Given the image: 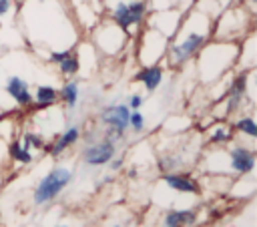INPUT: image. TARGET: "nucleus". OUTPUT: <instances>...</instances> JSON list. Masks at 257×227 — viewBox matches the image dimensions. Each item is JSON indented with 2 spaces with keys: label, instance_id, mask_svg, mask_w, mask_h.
I'll use <instances>...</instances> for the list:
<instances>
[{
  "label": "nucleus",
  "instance_id": "1",
  "mask_svg": "<svg viewBox=\"0 0 257 227\" xmlns=\"http://www.w3.org/2000/svg\"><path fill=\"white\" fill-rule=\"evenodd\" d=\"M68 179H70V173L66 169H56V171L48 173V177L42 179V183L38 185V189L34 193L36 203H44V201H50L52 197H56L58 191L68 183Z\"/></svg>",
  "mask_w": 257,
  "mask_h": 227
},
{
  "label": "nucleus",
  "instance_id": "2",
  "mask_svg": "<svg viewBox=\"0 0 257 227\" xmlns=\"http://www.w3.org/2000/svg\"><path fill=\"white\" fill-rule=\"evenodd\" d=\"M145 14V2L143 0H135V2H116L114 10H112V18L122 26L128 28L133 24H137Z\"/></svg>",
  "mask_w": 257,
  "mask_h": 227
},
{
  "label": "nucleus",
  "instance_id": "3",
  "mask_svg": "<svg viewBox=\"0 0 257 227\" xmlns=\"http://www.w3.org/2000/svg\"><path fill=\"white\" fill-rule=\"evenodd\" d=\"M128 115H131V110H128V106H124V104L108 106V108L102 112V121H104L108 127H112L116 133H122V131L128 127Z\"/></svg>",
  "mask_w": 257,
  "mask_h": 227
},
{
  "label": "nucleus",
  "instance_id": "4",
  "mask_svg": "<svg viewBox=\"0 0 257 227\" xmlns=\"http://www.w3.org/2000/svg\"><path fill=\"white\" fill-rule=\"evenodd\" d=\"M114 155V145L112 141H104L98 145H92L84 151V161L90 165H102L106 161H110V157Z\"/></svg>",
  "mask_w": 257,
  "mask_h": 227
},
{
  "label": "nucleus",
  "instance_id": "5",
  "mask_svg": "<svg viewBox=\"0 0 257 227\" xmlns=\"http://www.w3.org/2000/svg\"><path fill=\"white\" fill-rule=\"evenodd\" d=\"M6 92L18 102V104H28L32 100V94L28 92V86L22 78L18 76H10L8 82H6Z\"/></svg>",
  "mask_w": 257,
  "mask_h": 227
},
{
  "label": "nucleus",
  "instance_id": "6",
  "mask_svg": "<svg viewBox=\"0 0 257 227\" xmlns=\"http://www.w3.org/2000/svg\"><path fill=\"white\" fill-rule=\"evenodd\" d=\"M201 42H203V36H201V34H197V32H191V34L185 38V42L175 44V46H173V54H175L177 62H181V60L189 58V56L199 48V44H201Z\"/></svg>",
  "mask_w": 257,
  "mask_h": 227
},
{
  "label": "nucleus",
  "instance_id": "7",
  "mask_svg": "<svg viewBox=\"0 0 257 227\" xmlns=\"http://www.w3.org/2000/svg\"><path fill=\"white\" fill-rule=\"evenodd\" d=\"M231 163H233V169H235V171L247 173V171L253 169L255 159H253V155H251L249 151H245V149H235L233 155H231Z\"/></svg>",
  "mask_w": 257,
  "mask_h": 227
},
{
  "label": "nucleus",
  "instance_id": "8",
  "mask_svg": "<svg viewBox=\"0 0 257 227\" xmlns=\"http://www.w3.org/2000/svg\"><path fill=\"white\" fill-rule=\"evenodd\" d=\"M161 78H163V70L159 66H149V68H143L137 76V80L145 82V86L149 90H155L159 84H161Z\"/></svg>",
  "mask_w": 257,
  "mask_h": 227
},
{
  "label": "nucleus",
  "instance_id": "9",
  "mask_svg": "<svg viewBox=\"0 0 257 227\" xmlns=\"http://www.w3.org/2000/svg\"><path fill=\"white\" fill-rule=\"evenodd\" d=\"M165 181H167L173 189H179V191H185V193H197V191H199L195 183H191V181H187V179H183V177L167 175V177H165Z\"/></svg>",
  "mask_w": 257,
  "mask_h": 227
},
{
  "label": "nucleus",
  "instance_id": "10",
  "mask_svg": "<svg viewBox=\"0 0 257 227\" xmlns=\"http://www.w3.org/2000/svg\"><path fill=\"white\" fill-rule=\"evenodd\" d=\"M195 215L191 211H177V213H171L167 217V223L165 227H179V225H185V223H193Z\"/></svg>",
  "mask_w": 257,
  "mask_h": 227
},
{
  "label": "nucleus",
  "instance_id": "11",
  "mask_svg": "<svg viewBox=\"0 0 257 227\" xmlns=\"http://www.w3.org/2000/svg\"><path fill=\"white\" fill-rule=\"evenodd\" d=\"M76 139H78V131H76L74 127H72V129H68V131H66V133H64V135L58 139V143L54 145L52 153H54V155H58V153H60L64 147H68V145H70V143H74Z\"/></svg>",
  "mask_w": 257,
  "mask_h": 227
},
{
  "label": "nucleus",
  "instance_id": "12",
  "mask_svg": "<svg viewBox=\"0 0 257 227\" xmlns=\"http://www.w3.org/2000/svg\"><path fill=\"white\" fill-rule=\"evenodd\" d=\"M36 100H38L42 106H46V104H50V102L56 100V90H54L52 86H40V88L36 90Z\"/></svg>",
  "mask_w": 257,
  "mask_h": 227
},
{
  "label": "nucleus",
  "instance_id": "13",
  "mask_svg": "<svg viewBox=\"0 0 257 227\" xmlns=\"http://www.w3.org/2000/svg\"><path fill=\"white\" fill-rule=\"evenodd\" d=\"M76 96H78V84H76V82L64 84V88H62V98H64V102H66L68 106H74Z\"/></svg>",
  "mask_w": 257,
  "mask_h": 227
},
{
  "label": "nucleus",
  "instance_id": "14",
  "mask_svg": "<svg viewBox=\"0 0 257 227\" xmlns=\"http://www.w3.org/2000/svg\"><path fill=\"white\" fill-rule=\"evenodd\" d=\"M58 64H60V68H62L64 74H74L78 70V58L72 56V54H68L66 58H62Z\"/></svg>",
  "mask_w": 257,
  "mask_h": 227
},
{
  "label": "nucleus",
  "instance_id": "15",
  "mask_svg": "<svg viewBox=\"0 0 257 227\" xmlns=\"http://www.w3.org/2000/svg\"><path fill=\"white\" fill-rule=\"evenodd\" d=\"M10 155H12L14 159L22 161V163H28V161H30V153H28V149H22L18 143H14V145L10 147Z\"/></svg>",
  "mask_w": 257,
  "mask_h": 227
},
{
  "label": "nucleus",
  "instance_id": "16",
  "mask_svg": "<svg viewBox=\"0 0 257 227\" xmlns=\"http://www.w3.org/2000/svg\"><path fill=\"white\" fill-rule=\"evenodd\" d=\"M237 129L243 131V133H247V135H251V137L257 135V127H255L253 119H241V121L237 123Z\"/></svg>",
  "mask_w": 257,
  "mask_h": 227
},
{
  "label": "nucleus",
  "instance_id": "17",
  "mask_svg": "<svg viewBox=\"0 0 257 227\" xmlns=\"http://www.w3.org/2000/svg\"><path fill=\"white\" fill-rule=\"evenodd\" d=\"M128 123L133 125V129H135V131H141V129H143V123H145V119H143V115H141V112L133 110V112L128 115Z\"/></svg>",
  "mask_w": 257,
  "mask_h": 227
},
{
  "label": "nucleus",
  "instance_id": "18",
  "mask_svg": "<svg viewBox=\"0 0 257 227\" xmlns=\"http://www.w3.org/2000/svg\"><path fill=\"white\" fill-rule=\"evenodd\" d=\"M30 145H34V147H42V143H40V139H38L36 135H30V133H28V135L24 137V149H28Z\"/></svg>",
  "mask_w": 257,
  "mask_h": 227
},
{
  "label": "nucleus",
  "instance_id": "19",
  "mask_svg": "<svg viewBox=\"0 0 257 227\" xmlns=\"http://www.w3.org/2000/svg\"><path fill=\"white\" fill-rule=\"evenodd\" d=\"M68 54H70V50H60V52H52V54H50V58H52L54 62H60V60H62V58H66Z\"/></svg>",
  "mask_w": 257,
  "mask_h": 227
},
{
  "label": "nucleus",
  "instance_id": "20",
  "mask_svg": "<svg viewBox=\"0 0 257 227\" xmlns=\"http://www.w3.org/2000/svg\"><path fill=\"white\" fill-rule=\"evenodd\" d=\"M141 104H143V98L139 94H133L131 100H128V108H139Z\"/></svg>",
  "mask_w": 257,
  "mask_h": 227
},
{
  "label": "nucleus",
  "instance_id": "21",
  "mask_svg": "<svg viewBox=\"0 0 257 227\" xmlns=\"http://www.w3.org/2000/svg\"><path fill=\"white\" fill-rule=\"evenodd\" d=\"M223 139H227V131H225V129H217L215 135H213V141L219 143V141H223Z\"/></svg>",
  "mask_w": 257,
  "mask_h": 227
},
{
  "label": "nucleus",
  "instance_id": "22",
  "mask_svg": "<svg viewBox=\"0 0 257 227\" xmlns=\"http://www.w3.org/2000/svg\"><path fill=\"white\" fill-rule=\"evenodd\" d=\"M8 8H10V0H0V16L6 14Z\"/></svg>",
  "mask_w": 257,
  "mask_h": 227
}]
</instances>
